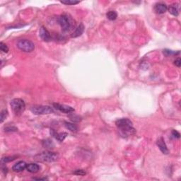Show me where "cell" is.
<instances>
[{
    "label": "cell",
    "instance_id": "6da1fadb",
    "mask_svg": "<svg viewBox=\"0 0 181 181\" xmlns=\"http://www.w3.org/2000/svg\"><path fill=\"white\" fill-rule=\"evenodd\" d=\"M115 125L120 130V135L123 137L133 135L136 133L135 129L132 126V123L129 119H119L115 122Z\"/></svg>",
    "mask_w": 181,
    "mask_h": 181
},
{
    "label": "cell",
    "instance_id": "7a4b0ae2",
    "mask_svg": "<svg viewBox=\"0 0 181 181\" xmlns=\"http://www.w3.org/2000/svg\"><path fill=\"white\" fill-rule=\"evenodd\" d=\"M59 158V154L56 152H44L35 156L36 161H45V162H53L57 161Z\"/></svg>",
    "mask_w": 181,
    "mask_h": 181
},
{
    "label": "cell",
    "instance_id": "3957f363",
    "mask_svg": "<svg viewBox=\"0 0 181 181\" xmlns=\"http://www.w3.org/2000/svg\"><path fill=\"white\" fill-rule=\"evenodd\" d=\"M11 107L13 112L16 115H21L25 111V104L23 100L21 99H14L11 101Z\"/></svg>",
    "mask_w": 181,
    "mask_h": 181
},
{
    "label": "cell",
    "instance_id": "277c9868",
    "mask_svg": "<svg viewBox=\"0 0 181 181\" xmlns=\"http://www.w3.org/2000/svg\"><path fill=\"white\" fill-rule=\"evenodd\" d=\"M17 47L23 52H31L34 50L35 45L32 41L27 39H21L17 42Z\"/></svg>",
    "mask_w": 181,
    "mask_h": 181
},
{
    "label": "cell",
    "instance_id": "5b68a950",
    "mask_svg": "<svg viewBox=\"0 0 181 181\" xmlns=\"http://www.w3.org/2000/svg\"><path fill=\"white\" fill-rule=\"evenodd\" d=\"M31 110L32 113L36 115H47L54 112L52 108L48 105H36L31 107Z\"/></svg>",
    "mask_w": 181,
    "mask_h": 181
},
{
    "label": "cell",
    "instance_id": "8992f818",
    "mask_svg": "<svg viewBox=\"0 0 181 181\" xmlns=\"http://www.w3.org/2000/svg\"><path fill=\"white\" fill-rule=\"evenodd\" d=\"M59 24L61 26L63 31L66 32L70 30L72 28V19L66 14L61 15L58 19Z\"/></svg>",
    "mask_w": 181,
    "mask_h": 181
},
{
    "label": "cell",
    "instance_id": "52a82bcc",
    "mask_svg": "<svg viewBox=\"0 0 181 181\" xmlns=\"http://www.w3.org/2000/svg\"><path fill=\"white\" fill-rule=\"evenodd\" d=\"M53 106L55 109L58 110L59 111L64 113H72L74 112V109L72 107L68 106L66 105H62L60 103H54Z\"/></svg>",
    "mask_w": 181,
    "mask_h": 181
},
{
    "label": "cell",
    "instance_id": "ba28073f",
    "mask_svg": "<svg viewBox=\"0 0 181 181\" xmlns=\"http://www.w3.org/2000/svg\"><path fill=\"white\" fill-rule=\"evenodd\" d=\"M39 36L41 38L42 40H43L44 41L48 42L50 40L51 36L50 34L49 31L47 30L46 28H45L44 26L40 27V30H39Z\"/></svg>",
    "mask_w": 181,
    "mask_h": 181
},
{
    "label": "cell",
    "instance_id": "9c48e42d",
    "mask_svg": "<svg viewBox=\"0 0 181 181\" xmlns=\"http://www.w3.org/2000/svg\"><path fill=\"white\" fill-rule=\"evenodd\" d=\"M156 144L157 146L159 148V149L161 150V152H162L164 154H168L169 153V151H168V148H167L166 144L165 141H164V138L163 137H160L159 139L156 141Z\"/></svg>",
    "mask_w": 181,
    "mask_h": 181
},
{
    "label": "cell",
    "instance_id": "30bf717a",
    "mask_svg": "<svg viewBox=\"0 0 181 181\" xmlns=\"http://www.w3.org/2000/svg\"><path fill=\"white\" fill-rule=\"evenodd\" d=\"M50 135L52 137H55L57 140H58L59 141H63L64 140V139L67 137V132H61V133H57L55 129H50Z\"/></svg>",
    "mask_w": 181,
    "mask_h": 181
},
{
    "label": "cell",
    "instance_id": "8fae6325",
    "mask_svg": "<svg viewBox=\"0 0 181 181\" xmlns=\"http://www.w3.org/2000/svg\"><path fill=\"white\" fill-rule=\"evenodd\" d=\"M27 164L24 161H19L13 166L12 170L14 172H21L26 168Z\"/></svg>",
    "mask_w": 181,
    "mask_h": 181
},
{
    "label": "cell",
    "instance_id": "7c38bea8",
    "mask_svg": "<svg viewBox=\"0 0 181 181\" xmlns=\"http://www.w3.org/2000/svg\"><path fill=\"white\" fill-rule=\"evenodd\" d=\"M154 10L157 13L161 14V13H164L168 10V7L164 3H157L155 5Z\"/></svg>",
    "mask_w": 181,
    "mask_h": 181
},
{
    "label": "cell",
    "instance_id": "4fadbf2b",
    "mask_svg": "<svg viewBox=\"0 0 181 181\" xmlns=\"http://www.w3.org/2000/svg\"><path fill=\"white\" fill-rule=\"evenodd\" d=\"M84 28H85V27H84V24H83L82 23H81L76 27V28L75 29V31H74L73 34H72V38H77L79 37V36H81L83 33H84Z\"/></svg>",
    "mask_w": 181,
    "mask_h": 181
},
{
    "label": "cell",
    "instance_id": "5bb4252c",
    "mask_svg": "<svg viewBox=\"0 0 181 181\" xmlns=\"http://www.w3.org/2000/svg\"><path fill=\"white\" fill-rule=\"evenodd\" d=\"M26 169L28 172L32 173H38L40 170V166L36 164H27Z\"/></svg>",
    "mask_w": 181,
    "mask_h": 181
},
{
    "label": "cell",
    "instance_id": "9a60e30c",
    "mask_svg": "<svg viewBox=\"0 0 181 181\" xmlns=\"http://www.w3.org/2000/svg\"><path fill=\"white\" fill-rule=\"evenodd\" d=\"M178 4H172L169 7V8L168 9V11L170 14H172L173 16H178L179 14V9L178 8Z\"/></svg>",
    "mask_w": 181,
    "mask_h": 181
},
{
    "label": "cell",
    "instance_id": "2e32d148",
    "mask_svg": "<svg viewBox=\"0 0 181 181\" xmlns=\"http://www.w3.org/2000/svg\"><path fill=\"white\" fill-rule=\"evenodd\" d=\"M64 126L67 129L70 130L71 132H77L78 130V128L76 127V125L73 124V123H68V122H65L64 123Z\"/></svg>",
    "mask_w": 181,
    "mask_h": 181
},
{
    "label": "cell",
    "instance_id": "e0dca14e",
    "mask_svg": "<svg viewBox=\"0 0 181 181\" xmlns=\"http://www.w3.org/2000/svg\"><path fill=\"white\" fill-rule=\"evenodd\" d=\"M107 18L111 21H115L117 17V12L115 11H110L107 13Z\"/></svg>",
    "mask_w": 181,
    "mask_h": 181
},
{
    "label": "cell",
    "instance_id": "ac0fdd59",
    "mask_svg": "<svg viewBox=\"0 0 181 181\" xmlns=\"http://www.w3.org/2000/svg\"><path fill=\"white\" fill-rule=\"evenodd\" d=\"M42 144H43V147L45 148H53L55 147L53 142H52L50 139H48L43 140V141H42Z\"/></svg>",
    "mask_w": 181,
    "mask_h": 181
},
{
    "label": "cell",
    "instance_id": "d6986e66",
    "mask_svg": "<svg viewBox=\"0 0 181 181\" xmlns=\"http://www.w3.org/2000/svg\"><path fill=\"white\" fill-rule=\"evenodd\" d=\"M164 55H166V57H169V56H171V55H178V54L180 53V52H176L175 51H173V50H168V49H165L164 50Z\"/></svg>",
    "mask_w": 181,
    "mask_h": 181
},
{
    "label": "cell",
    "instance_id": "ffe728a7",
    "mask_svg": "<svg viewBox=\"0 0 181 181\" xmlns=\"http://www.w3.org/2000/svg\"><path fill=\"white\" fill-rule=\"evenodd\" d=\"M61 3L66 4V5H74V4H79V1H74V0H65V1H61Z\"/></svg>",
    "mask_w": 181,
    "mask_h": 181
},
{
    "label": "cell",
    "instance_id": "44dd1931",
    "mask_svg": "<svg viewBox=\"0 0 181 181\" xmlns=\"http://www.w3.org/2000/svg\"><path fill=\"white\" fill-rule=\"evenodd\" d=\"M0 50H1V51H2L3 52H4V53H7L9 51V48L7 45L4 44L2 42H1V43H0Z\"/></svg>",
    "mask_w": 181,
    "mask_h": 181
},
{
    "label": "cell",
    "instance_id": "7402d4cb",
    "mask_svg": "<svg viewBox=\"0 0 181 181\" xmlns=\"http://www.w3.org/2000/svg\"><path fill=\"white\" fill-rule=\"evenodd\" d=\"M7 115H8V111L7 110H3L1 112V117H0V121L1 123H3L4 120H5L6 117H7Z\"/></svg>",
    "mask_w": 181,
    "mask_h": 181
},
{
    "label": "cell",
    "instance_id": "603a6c76",
    "mask_svg": "<svg viewBox=\"0 0 181 181\" xmlns=\"http://www.w3.org/2000/svg\"><path fill=\"white\" fill-rule=\"evenodd\" d=\"M69 118L71 119V120H72V121H74V122H79L80 120H81L80 117H79L78 115H74V114L69 115Z\"/></svg>",
    "mask_w": 181,
    "mask_h": 181
},
{
    "label": "cell",
    "instance_id": "cb8c5ba5",
    "mask_svg": "<svg viewBox=\"0 0 181 181\" xmlns=\"http://www.w3.org/2000/svg\"><path fill=\"white\" fill-rule=\"evenodd\" d=\"M16 156H8V157H5L1 159V161L4 163H7V162H10V161H13L14 159H16Z\"/></svg>",
    "mask_w": 181,
    "mask_h": 181
},
{
    "label": "cell",
    "instance_id": "d4e9b609",
    "mask_svg": "<svg viewBox=\"0 0 181 181\" xmlns=\"http://www.w3.org/2000/svg\"><path fill=\"white\" fill-rule=\"evenodd\" d=\"M86 173V172L84 171V170H82V169H78V170H75V171L74 172V174L76 175V176H85Z\"/></svg>",
    "mask_w": 181,
    "mask_h": 181
},
{
    "label": "cell",
    "instance_id": "484cf974",
    "mask_svg": "<svg viewBox=\"0 0 181 181\" xmlns=\"http://www.w3.org/2000/svg\"><path fill=\"white\" fill-rule=\"evenodd\" d=\"M18 130L17 128L16 127L13 126H9V127H7L5 128V131L6 132H16Z\"/></svg>",
    "mask_w": 181,
    "mask_h": 181
},
{
    "label": "cell",
    "instance_id": "4316f807",
    "mask_svg": "<svg viewBox=\"0 0 181 181\" xmlns=\"http://www.w3.org/2000/svg\"><path fill=\"white\" fill-rule=\"evenodd\" d=\"M172 136H173V138H175V139H179L180 137V133L176 130L172 131Z\"/></svg>",
    "mask_w": 181,
    "mask_h": 181
},
{
    "label": "cell",
    "instance_id": "83f0119b",
    "mask_svg": "<svg viewBox=\"0 0 181 181\" xmlns=\"http://www.w3.org/2000/svg\"><path fill=\"white\" fill-rule=\"evenodd\" d=\"M174 64H176V66H177L178 67H180V66H181V60H180V57H178V58H177L176 60H175Z\"/></svg>",
    "mask_w": 181,
    "mask_h": 181
},
{
    "label": "cell",
    "instance_id": "f1b7e54d",
    "mask_svg": "<svg viewBox=\"0 0 181 181\" xmlns=\"http://www.w3.org/2000/svg\"><path fill=\"white\" fill-rule=\"evenodd\" d=\"M34 180H46L47 178H34Z\"/></svg>",
    "mask_w": 181,
    "mask_h": 181
}]
</instances>
